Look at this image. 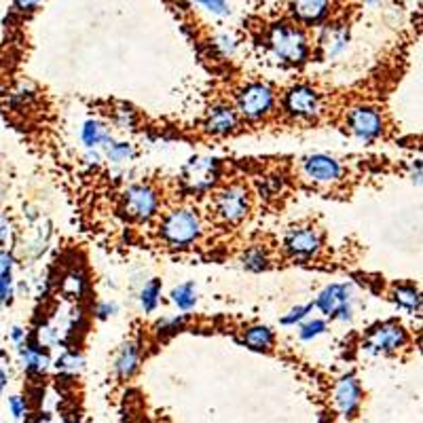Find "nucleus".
Instances as JSON below:
<instances>
[{
  "label": "nucleus",
  "instance_id": "obj_1",
  "mask_svg": "<svg viewBox=\"0 0 423 423\" xmlns=\"http://www.w3.org/2000/svg\"><path fill=\"white\" fill-rule=\"evenodd\" d=\"M269 47L277 59L290 66H299L307 59V36L301 28L290 23H275L269 30Z\"/></svg>",
  "mask_w": 423,
  "mask_h": 423
},
{
  "label": "nucleus",
  "instance_id": "obj_2",
  "mask_svg": "<svg viewBox=\"0 0 423 423\" xmlns=\"http://www.w3.org/2000/svg\"><path fill=\"white\" fill-rule=\"evenodd\" d=\"M202 235V220L193 210H172L161 220V237L176 248L191 245Z\"/></svg>",
  "mask_w": 423,
  "mask_h": 423
},
{
  "label": "nucleus",
  "instance_id": "obj_3",
  "mask_svg": "<svg viewBox=\"0 0 423 423\" xmlns=\"http://www.w3.org/2000/svg\"><path fill=\"white\" fill-rule=\"evenodd\" d=\"M273 104H275V95L262 83H252L243 87L237 95V110L248 121H260L273 110Z\"/></svg>",
  "mask_w": 423,
  "mask_h": 423
},
{
  "label": "nucleus",
  "instance_id": "obj_4",
  "mask_svg": "<svg viewBox=\"0 0 423 423\" xmlns=\"http://www.w3.org/2000/svg\"><path fill=\"white\" fill-rule=\"evenodd\" d=\"M405 345H407V330L396 322H386L375 326L364 341V349L371 354H392Z\"/></svg>",
  "mask_w": 423,
  "mask_h": 423
},
{
  "label": "nucleus",
  "instance_id": "obj_5",
  "mask_svg": "<svg viewBox=\"0 0 423 423\" xmlns=\"http://www.w3.org/2000/svg\"><path fill=\"white\" fill-rule=\"evenodd\" d=\"M352 134L360 142H373L383 134V115L373 106H358L347 115Z\"/></svg>",
  "mask_w": 423,
  "mask_h": 423
},
{
  "label": "nucleus",
  "instance_id": "obj_6",
  "mask_svg": "<svg viewBox=\"0 0 423 423\" xmlns=\"http://www.w3.org/2000/svg\"><path fill=\"white\" fill-rule=\"evenodd\" d=\"M214 206H216V214L222 220L235 224V222H239V220L245 218V214L250 210V197H248V191L243 187L235 185V187L222 189L216 195Z\"/></svg>",
  "mask_w": 423,
  "mask_h": 423
},
{
  "label": "nucleus",
  "instance_id": "obj_7",
  "mask_svg": "<svg viewBox=\"0 0 423 423\" xmlns=\"http://www.w3.org/2000/svg\"><path fill=\"white\" fill-rule=\"evenodd\" d=\"M284 110L294 119H313L320 110V98L311 87L296 85L286 93Z\"/></svg>",
  "mask_w": 423,
  "mask_h": 423
},
{
  "label": "nucleus",
  "instance_id": "obj_8",
  "mask_svg": "<svg viewBox=\"0 0 423 423\" xmlns=\"http://www.w3.org/2000/svg\"><path fill=\"white\" fill-rule=\"evenodd\" d=\"M322 245V239H320V233L311 226H299V228H292L288 235H286V250L290 256L294 258H301V260H309L318 254Z\"/></svg>",
  "mask_w": 423,
  "mask_h": 423
},
{
  "label": "nucleus",
  "instance_id": "obj_9",
  "mask_svg": "<svg viewBox=\"0 0 423 423\" xmlns=\"http://www.w3.org/2000/svg\"><path fill=\"white\" fill-rule=\"evenodd\" d=\"M303 174L315 185H335L341 178L343 168L328 155H311L303 161Z\"/></svg>",
  "mask_w": 423,
  "mask_h": 423
},
{
  "label": "nucleus",
  "instance_id": "obj_10",
  "mask_svg": "<svg viewBox=\"0 0 423 423\" xmlns=\"http://www.w3.org/2000/svg\"><path fill=\"white\" fill-rule=\"evenodd\" d=\"M125 212L132 218L149 220L157 212V193L146 185H134L125 191Z\"/></svg>",
  "mask_w": 423,
  "mask_h": 423
},
{
  "label": "nucleus",
  "instance_id": "obj_11",
  "mask_svg": "<svg viewBox=\"0 0 423 423\" xmlns=\"http://www.w3.org/2000/svg\"><path fill=\"white\" fill-rule=\"evenodd\" d=\"M352 286H347V284H330V286H326L320 294H318V299H315V307L324 313V315H328V318H335L337 315V311L341 309V307H345V305H349L352 303Z\"/></svg>",
  "mask_w": 423,
  "mask_h": 423
},
{
  "label": "nucleus",
  "instance_id": "obj_12",
  "mask_svg": "<svg viewBox=\"0 0 423 423\" xmlns=\"http://www.w3.org/2000/svg\"><path fill=\"white\" fill-rule=\"evenodd\" d=\"M218 176V161L216 159H193L187 168L185 180L189 182L191 191H208L216 182Z\"/></svg>",
  "mask_w": 423,
  "mask_h": 423
},
{
  "label": "nucleus",
  "instance_id": "obj_13",
  "mask_svg": "<svg viewBox=\"0 0 423 423\" xmlns=\"http://www.w3.org/2000/svg\"><path fill=\"white\" fill-rule=\"evenodd\" d=\"M360 398H362V392H360V383L354 379V377H343L339 383H337V390H335V402L339 407V411L347 417H352L360 405Z\"/></svg>",
  "mask_w": 423,
  "mask_h": 423
},
{
  "label": "nucleus",
  "instance_id": "obj_14",
  "mask_svg": "<svg viewBox=\"0 0 423 423\" xmlns=\"http://www.w3.org/2000/svg\"><path fill=\"white\" fill-rule=\"evenodd\" d=\"M204 127L212 136H228L237 127V112L231 106H216L210 110Z\"/></svg>",
  "mask_w": 423,
  "mask_h": 423
},
{
  "label": "nucleus",
  "instance_id": "obj_15",
  "mask_svg": "<svg viewBox=\"0 0 423 423\" xmlns=\"http://www.w3.org/2000/svg\"><path fill=\"white\" fill-rule=\"evenodd\" d=\"M320 42H322V47H324L328 59L339 57V55L347 49V42H349V30H347V25H343V23L326 25V28H324V34H322V38H320Z\"/></svg>",
  "mask_w": 423,
  "mask_h": 423
},
{
  "label": "nucleus",
  "instance_id": "obj_16",
  "mask_svg": "<svg viewBox=\"0 0 423 423\" xmlns=\"http://www.w3.org/2000/svg\"><path fill=\"white\" fill-rule=\"evenodd\" d=\"M292 13L299 21L315 25L328 15V0H292Z\"/></svg>",
  "mask_w": 423,
  "mask_h": 423
},
{
  "label": "nucleus",
  "instance_id": "obj_17",
  "mask_svg": "<svg viewBox=\"0 0 423 423\" xmlns=\"http://www.w3.org/2000/svg\"><path fill=\"white\" fill-rule=\"evenodd\" d=\"M19 356H21V364H23L25 371L42 373V371H47L49 364H51L49 354H45V352L40 349V345H36V343H32V345L19 343Z\"/></svg>",
  "mask_w": 423,
  "mask_h": 423
},
{
  "label": "nucleus",
  "instance_id": "obj_18",
  "mask_svg": "<svg viewBox=\"0 0 423 423\" xmlns=\"http://www.w3.org/2000/svg\"><path fill=\"white\" fill-rule=\"evenodd\" d=\"M100 146H102L106 159L112 161V163H127L129 159L136 157V151L129 142H117L112 136H108Z\"/></svg>",
  "mask_w": 423,
  "mask_h": 423
},
{
  "label": "nucleus",
  "instance_id": "obj_19",
  "mask_svg": "<svg viewBox=\"0 0 423 423\" xmlns=\"http://www.w3.org/2000/svg\"><path fill=\"white\" fill-rule=\"evenodd\" d=\"M275 337L271 332V328L267 326H252L245 330L243 335V343L250 347V349H256V352H262V349H271Z\"/></svg>",
  "mask_w": 423,
  "mask_h": 423
},
{
  "label": "nucleus",
  "instance_id": "obj_20",
  "mask_svg": "<svg viewBox=\"0 0 423 423\" xmlns=\"http://www.w3.org/2000/svg\"><path fill=\"white\" fill-rule=\"evenodd\" d=\"M115 369L121 377H132L138 369V347L134 343H127L121 347L117 360H115Z\"/></svg>",
  "mask_w": 423,
  "mask_h": 423
},
{
  "label": "nucleus",
  "instance_id": "obj_21",
  "mask_svg": "<svg viewBox=\"0 0 423 423\" xmlns=\"http://www.w3.org/2000/svg\"><path fill=\"white\" fill-rule=\"evenodd\" d=\"M172 303L182 309V311H191L197 305V286L195 282H187L180 284L172 290Z\"/></svg>",
  "mask_w": 423,
  "mask_h": 423
},
{
  "label": "nucleus",
  "instance_id": "obj_22",
  "mask_svg": "<svg viewBox=\"0 0 423 423\" xmlns=\"http://www.w3.org/2000/svg\"><path fill=\"white\" fill-rule=\"evenodd\" d=\"M394 301L411 313L422 311V294L415 286H398L394 290Z\"/></svg>",
  "mask_w": 423,
  "mask_h": 423
},
{
  "label": "nucleus",
  "instance_id": "obj_23",
  "mask_svg": "<svg viewBox=\"0 0 423 423\" xmlns=\"http://www.w3.org/2000/svg\"><path fill=\"white\" fill-rule=\"evenodd\" d=\"M108 136H110L108 129L100 121H85V125L81 129V140L87 149H98Z\"/></svg>",
  "mask_w": 423,
  "mask_h": 423
},
{
  "label": "nucleus",
  "instance_id": "obj_24",
  "mask_svg": "<svg viewBox=\"0 0 423 423\" xmlns=\"http://www.w3.org/2000/svg\"><path fill=\"white\" fill-rule=\"evenodd\" d=\"M159 296H161V282L159 279H151L149 284H144L142 292H140V303L142 309L146 313H153L159 305Z\"/></svg>",
  "mask_w": 423,
  "mask_h": 423
},
{
  "label": "nucleus",
  "instance_id": "obj_25",
  "mask_svg": "<svg viewBox=\"0 0 423 423\" xmlns=\"http://www.w3.org/2000/svg\"><path fill=\"white\" fill-rule=\"evenodd\" d=\"M85 290V275L81 271H70L64 282H62V292L68 296V299H79Z\"/></svg>",
  "mask_w": 423,
  "mask_h": 423
},
{
  "label": "nucleus",
  "instance_id": "obj_26",
  "mask_svg": "<svg viewBox=\"0 0 423 423\" xmlns=\"http://www.w3.org/2000/svg\"><path fill=\"white\" fill-rule=\"evenodd\" d=\"M241 262H243V267L248 269V271H262V269H267V254L260 250V248H252V250H248L245 254H243V258H241Z\"/></svg>",
  "mask_w": 423,
  "mask_h": 423
},
{
  "label": "nucleus",
  "instance_id": "obj_27",
  "mask_svg": "<svg viewBox=\"0 0 423 423\" xmlns=\"http://www.w3.org/2000/svg\"><path fill=\"white\" fill-rule=\"evenodd\" d=\"M326 330H328V324L324 320H309L299 328V337H301V341H311V339L324 335Z\"/></svg>",
  "mask_w": 423,
  "mask_h": 423
},
{
  "label": "nucleus",
  "instance_id": "obj_28",
  "mask_svg": "<svg viewBox=\"0 0 423 423\" xmlns=\"http://www.w3.org/2000/svg\"><path fill=\"white\" fill-rule=\"evenodd\" d=\"M83 364H85V360L79 354H74V352H68V354L59 356L57 362H55L57 371H62V373H76V371L83 369Z\"/></svg>",
  "mask_w": 423,
  "mask_h": 423
},
{
  "label": "nucleus",
  "instance_id": "obj_29",
  "mask_svg": "<svg viewBox=\"0 0 423 423\" xmlns=\"http://www.w3.org/2000/svg\"><path fill=\"white\" fill-rule=\"evenodd\" d=\"M115 123L121 129H134V125H136V112L129 106H119L115 110Z\"/></svg>",
  "mask_w": 423,
  "mask_h": 423
},
{
  "label": "nucleus",
  "instance_id": "obj_30",
  "mask_svg": "<svg viewBox=\"0 0 423 423\" xmlns=\"http://www.w3.org/2000/svg\"><path fill=\"white\" fill-rule=\"evenodd\" d=\"M313 309V305H299V307H294V309H290L279 322L284 324V326H294V324H299V322H303L307 315H309V311Z\"/></svg>",
  "mask_w": 423,
  "mask_h": 423
},
{
  "label": "nucleus",
  "instance_id": "obj_31",
  "mask_svg": "<svg viewBox=\"0 0 423 423\" xmlns=\"http://www.w3.org/2000/svg\"><path fill=\"white\" fill-rule=\"evenodd\" d=\"M193 2L199 4V6H204L208 13L216 15V17H226V15L231 13L226 0H193Z\"/></svg>",
  "mask_w": 423,
  "mask_h": 423
},
{
  "label": "nucleus",
  "instance_id": "obj_32",
  "mask_svg": "<svg viewBox=\"0 0 423 423\" xmlns=\"http://www.w3.org/2000/svg\"><path fill=\"white\" fill-rule=\"evenodd\" d=\"M216 47L222 51V55H231V53L235 51L237 42H235V38H233L231 34H220V36L216 38Z\"/></svg>",
  "mask_w": 423,
  "mask_h": 423
},
{
  "label": "nucleus",
  "instance_id": "obj_33",
  "mask_svg": "<svg viewBox=\"0 0 423 423\" xmlns=\"http://www.w3.org/2000/svg\"><path fill=\"white\" fill-rule=\"evenodd\" d=\"M8 409H11V413H13V417H15V419H21V417L25 415V411H28V407H25V400H23V398H19V396H13V398H8Z\"/></svg>",
  "mask_w": 423,
  "mask_h": 423
},
{
  "label": "nucleus",
  "instance_id": "obj_34",
  "mask_svg": "<svg viewBox=\"0 0 423 423\" xmlns=\"http://www.w3.org/2000/svg\"><path fill=\"white\" fill-rule=\"evenodd\" d=\"M112 313H117V303H100L98 305V318L100 320H106Z\"/></svg>",
  "mask_w": 423,
  "mask_h": 423
},
{
  "label": "nucleus",
  "instance_id": "obj_35",
  "mask_svg": "<svg viewBox=\"0 0 423 423\" xmlns=\"http://www.w3.org/2000/svg\"><path fill=\"white\" fill-rule=\"evenodd\" d=\"M45 0H15V6L19 11H34L36 6H40Z\"/></svg>",
  "mask_w": 423,
  "mask_h": 423
},
{
  "label": "nucleus",
  "instance_id": "obj_36",
  "mask_svg": "<svg viewBox=\"0 0 423 423\" xmlns=\"http://www.w3.org/2000/svg\"><path fill=\"white\" fill-rule=\"evenodd\" d=\"M411 178H413V182H415L417 187L422 185V161H419V159H415L413 166H411Z\"/></svg>",
  "mask_w": 423,
  "mask_h": 423
},
{
  "label": "nucleus",
  "instance_id": "obj_37",
  "mask_svg": "<svg viewBox=\"0 0 423 423\" xmlns=\"http://www.w3.org/2000/svg\"><path fill=\"white\" fill-rule=\"evenodd\" d=\"M11 339L19 345V343H23L25 341V330L23 328H19V326H13L11 328Z\"/></svg>",
  "mask_w": 423,
  "mask_h": 423
},
{
  "label": "nucleus",
  "instance_id": "obj_38",
  "mask_svg": "<svg viewBox=\"0 0 423 423\" xmlns=\"http://www.w3.org/2000/svg\"><path fill=\"white\" fill-rule=\"evenodd\" d=\"M85 159H87V163H93V166H98V163H100V159H102V153H100L98 149H89V151H87V155H85Z\"/></svg>",
  "mask_w": 423,
  "mask_h": 423
},
{
  "label": "nucleus",
  "instance_id": "obj_39",
  "mask_svg": "<svg viewBox=\"0 0 423 423\" xmlns=\"http://www.w3.org/2000/svg\"><path fill=\"white\" fill-rule=\"evenodd\" d=\"M6 383H8V377H6V373L0 369V394H2V390L6 388Z\"/></svg>",
  "mask_w": 423,
  "mask_h": 423
},
{
  "label": "nucleus",
  "instance_id": "obj_40",
  "mask_svg": "<svg viewBox=\"0 0 423 423\" xmlns=\"http://www.w3.org/2000/svg\"><path fill=\"white\" fill-rule=\"evenodd\" d=\"M364 2H366L369 6H373V8H375V6H381V4H383V0H364Z\"/></svg>",
  "mask_w": 423,
  "mask_h": 423
},
{
  "label": "nucleus",
  "instance_id": "obj_41",
  "mask_svg": "<svg viewBox=\"0 0 423 423\" xmlns=\"http://www.w3.org/2000/svg\"><path fill=\"white\" fill-rule=\"evenodd\" d=\"M409 2H411V0H409Z\"/></svg>",
  "mask_w": 423,
  "mask_h": 423
}]
</instances>
